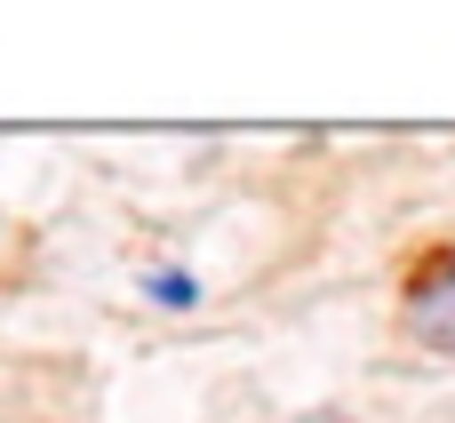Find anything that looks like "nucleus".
Listing matches in <instances>:
<instances>
[{"mask_svg":"<svg viewBox=\"0 0 455 423\" xmlns=\"http://www.w3.org/2000/svg\"><path fill=\"white\" fill-rule=\"evenodd\" d=\"M408 328H416L432 352H448V360H455V256H440V264L416 280V296H408Z\"/></svg>","mask_w":455,"mask_h":423,"instance_id":"1","label":"nucleus"},{"mask_svg":"<svg viewBox=\"0 0 455 423\" xmlns=\"http://www.w3.org/2000/svg\"><path fill=\"white\" fill-rule=\"evenodd\" d=\"M144 288H152V296H160V304H176V312H184V304H192V296H200V288H192V280H184V272H152V280H144Z\"/></svg>","mask_w":455,"mask_h":423,"instance_id":"2","label":"nucleus"}]
</instances>
